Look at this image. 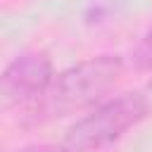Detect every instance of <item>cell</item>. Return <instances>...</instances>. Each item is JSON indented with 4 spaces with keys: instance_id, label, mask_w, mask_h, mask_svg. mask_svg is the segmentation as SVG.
Returning <instances> with one entry per match:
<instances>
[{
    "instance_id": "obj_1",
    "label": "cell",
    "mask_w": 152,
    "mask_h": 152,
    "mask_svg": "<svg viewBox=\"0 0 152 152\" xmlns=\"http://www.w3.org/2000/svg\"><path fill=\"white\" fill-rule=\"evenodd\" d=\"M126 69L121 55H97L78 62L55 76L40 114L64 116L78 109H93L116 88Z\"/></svg>"
},
{
    "instance_id": "obj_2",
    "label": "cell",
    "mask_w": 152,
    "mask_h": 152,
    "mask_svg": "<svg viewBox=\"0 0 152 152\" xmlns=\"http://www.w3.org/2000/svg\"><path fill=\"white\" fill-rule=\"evenodd\" d=\"M150 112V100L140 90L121 93L93 107L86 116L69 126L62 145L69 152H97L124 138Z\"/></svg>"
},
{
    "instance_id": "obj_3",
    "label": "cell",
    "mask_w": 152,
    "mask_h": 152,
    "mask_svg": "<svg viewBox=\"0 0 152 152\" xmlns=\"http://www.w3.org/2000/svg\"><path fill=\"white\" fill-rule=\"evenodd\" d=\"M52 59L43 50H28L17 55L2 71L0 100L5 109H19L21 114L40 116L43 102L55 83Z\"/></svg>"
},
{
    "instance_id": "obj_4",
    "label": "cell",
    "mask_w": 152,
    "mask_h": 152,
    "mask_svg": "<svg viewBox=\"0 0 152 152\" xmlns=\"http://www.w3.org/2000/svg\"><path fill=\"white\" fill-rule=\"evenodd\" d=\"M131 66L135 71H152V28L142 33V38L131 50Z\"/></svg>"
},
{
    "instance_id": "obj_5",
    "label": "cell",
    "mask_w": 152,
    "mask_h": 152,
    "mask_svg": "<svg viewBox=\"0 0 152 152\" xmlns=\"http://www.w3.org/2000/svg\"><path fill=\"white\" fill-rule=\"evenodd\" d=\"M19 152H69L64 145H48V142H40V145H28V147H21Z\"/></svg>"
}]
</instances>
